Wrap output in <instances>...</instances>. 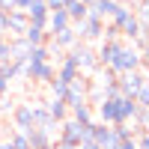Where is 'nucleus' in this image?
Instances as JSON below:
<instances>
[{
  "mask_svg": "<svg viewBox=\"0 0 149 149\" xmlns=\"http://www.w3.org/2000/svg\"><path fill=\"white\" fill-rule=\"evenodd\" d=\"M143 66H146V57H140L128 42H119L113 60H110V66H104V69H110V72L119 78V74H125V72H137V69H143Z\"/></svg>",
  "mask_w": 149,
  "mask_h": 149,
  "instance_id": "1",
  "label": "nucleus"
},
{
  "mask_svg": "<svg viewBox=\"0 0 149 149\" xmlns=\"http://www.w3.org/2000/svg\"><path fill=\"white\" fill-rule=\"evenodd\" d=\"M72 60H74V66H78V72L84 74V78H90V74H95L98 69V60H95V48L93 45H86V42H78L72 48V51H66Z\"/></svg>",
  "mask_w": 149,
  "mask_h": 149,
  "instance_id": "2",
  "label": "nucleus"
},
{
  "mask_svg": "<svg viewBox=\"0 0 149 149\" xmlns=\"http://www.w3.org/2000/svg\"><path fill=\"white\" fill-rule=\"evenodd\" d=\"M72 27H74V33H78V39L86 42V45L102 42V36H104V21L95 18V15H86L84 21H72Z\"/></svg>",
  "mask_w": 149,
  "mask_h": 149,
  "instance_id": "3",
  "label": "nucleus"
},
{
  "mask_svg": "<svg viewBox=\"0 0 149 149\" xmlns=\"http://www.w3.org/2000/svg\"><path fill=\"white\" fill-rule=\"evenodd\" d=\"M116 86H119V95L134 98L140 86H146V72L137 69V72H125V74H119V78H116Z\"/></svg>",
  "mask_w": 149,
  "mask_h": 149,
  "instance_id": "4",
  "label": "nucleus"
},
{
  "mask_svg": "<svg viewBox=\"0 0 149 149\" xmlns=\"http://www.w3.org/2000/svg\"><path fill=\"white\" fill-rule=\"evenodd\" d=\"M86 86H90V81L84 78V74H78L74 81H69V86H66V107H74V104H84L86 102Z\"/></svg>",
  "mask_w": 149,
  "mask_h": 149,
  "instance_id": "5",
  "label": "nucleus"
},
{
  "mask_svg": "<svg viewBox=\"0 0 149 149\" xmlns=\"http://www.w3.org/2000/svg\"><path fill=\"white\" fill-rule=\"evenodd\" d=\"M12 128L15 131H30L33 128V102L15 104V110H12Z\"/></svg>",
  "mask_w": 149,
  "mask_h": 149,
  "instance_id": "6",
  "label": "nucleus"
},
{
  "mask_svg": "<svg viewBox=\"0 0 149 149\" xmlns=\"http://www.w3.org/2000/svg\"><path fill=\"white\" fill-rule=\"evenodd\" d=\"M27 24H30V18L24 15V12H18V9L6 12V39H15V36H24Z\"/></svg>",
  "mask_w": 149,
  "mask_h": 149,
  "instance_id": "7",
  "label": "nucleus"
},
{
  "mask_svg": "<svg viewBox=\"0 0 149 149\" xmlns=\"http://www.w3.org/2000/svg\"><path fill=\"white\" fill-rule=\"evenodd\" d=\"M78 66H74V60L69 57V54H63V57H60L57 60V63H54V78L57 81H63V84H69V81H74V78H78Z\"/></svg>",
  "mask_w": 149,
  "mask_h": 149,
  "instance_id": "8",
  "label": "nucleus"
},
{
  "mask_svg": "<svg viewBox=\"0 0 149 149\" xmlns=\"http://www.w3.org/2000/svg\"><path fill=\"white\" fill-rule=\"evenodd\" d=\"M24 78L33 81V84L54 81V63H27V74H24Z\"/></svg>",
  "mask_w": 149,
  "mask_h": 149,
  "instance_id": "9",
  "label": "nucleus"
},
{
  "mask_svg": "<svg viewBox=\"0 0 149 149\" xmlns=\"http://www.w3.org/2000/svg\"><path fill=\"white\" fill-rule=\"evenodd\" d=\"M27 134V143H30V149H45V146H54V140H57V134L54 131H48V128H30V131H24Z\"/></svg>",
  "mask_w": 149,
  "mask_h": 149,
  "instance_id": "10",
  "label": "nucleus"
},
{
  "mask_svg": "<svg viewBox=\"0 0 149 149\" xmlns=\"http://www.w3.org/2000/svg\"><path fill=\"white\" fill-rule=\"evenodd\" d=\"M78 42H81V39H78V33H74V27H72V24H69L66 30H60L57 36H51V45L57 48V51H63V54H66V51H72V48L78 45Z\"/></svg>",
  "mask_w": 149,
  "mask_h": 149,
  "instance_id": "11",
  "label": "nucleus"
},
{
  "mask_svg": "<svg viewBox=\"0 0 149 149\" xmlns=\"http://www.w3.org/2000/svg\"><path fill=\"white\" fill-rule=\"evenodd\" d=\"M24 42H27L30 48H36V45H45L48 42V33H45V24H36V21H30L27 24V30H24V36H21Z\"/></svg>",
  "mask_w": 149,
  "mask_h": 149,
  "instance_id": "12",
  "label": "nucleus"
},
{
  "mask_svg": "<svg viewBox=\"0 0 149 149\" xmlns=\"http://www.w3.org/2000/svg\"><path fill=\"white\" fill-rule=\"evenodd\" d=\"M69 116L74 119V122H81V125H93L95 122V110H93V104H74V107H69Z\"/></svg>",
  "mask_w": 149,
  "mask_h": 149,
  "instance_id": "13",
  "label": "nucleus"
},
{
  "mask_svg": "<svg viewBox=\"0 0 149 149\" xmlns=\"http://www.w3.org/2000/svg\"><path fill=\"white\" fill-rule=\"evenodd\" d=\"M27 54H30V45L15 36V39H9V60L12 63H27Z\"/></svg>",
  "mask_w": 149,
  "mask_h": 149,
  "instance_id": "14",
  "label": "nucleus"
},
{
  "mask_svg": "<svg viewBox=\"0 0 149 149\" xmlns=\"http://www.w3.org/2000/svg\"><path fill=\"white\" fill-rule=\"evenodd\" d=\"M116 6H119V3H113V0H90V15L107 21L110 15H113V9H116Z\"/></svg>",
  "mask_w": 149,
  "mask_h": 149,
  "instance_id": "15",
  "label": "nucleus"
},
{
  "mask_svg": "<svg viewBox=\"0 0 149 149\" xmlns=\"http://www.w3.org/2000/svg\"><path fill=\"white\" fill-rule=\"evenodd\" d=\"M24 74H27V63H0V78H6L9 84L15 81V78H24Z\"/></svg>",
  "mask_w": 149,
  "mask_h": 149,
  "instance_id": "16",
  "label": "nucleus"
},
{
  "mask_svg": "<svg viewBox=\"0 0 149 149\" xmlns=\"http://www.w3.org/2000/svg\"><path fill=\"white\" fill-rule=\"evenodd\" d=\"M45 107H48V113H51V119L57 122V125L69 116V107H66V102H63V98H48V102H45Z\"/></svg>",
  "mask_w": 149,
  "mask_h": 149,
  "instance_id": "17",
  "label": "nucleus"
},
{
  "mask_svg": "<svg viewBox=\"0 0 149 149\" xmlns=\"http://www.w3.org/2000/svg\"><path fill=\"white\" fill-rule=\"evenodd\" d=\"M63 9H66V15H69V21H84L86 15H90V6H86L84 0H69V3H66Z\"/></svg>",
  "mask_w": 149,
  "mask_h": 149,
  "instance_id": "18",
  "label": "nucleus"
},
{
  "mask_svg": "<svg viewBox=\"0 0 149 149\" xmlns=\"http://www.w3.org/2000/svg\"><path fill=\"white\" fill-rule=\"evenodd\" d=\"M30 21H36V24H45V18H48V6H45V0H33L30 3V9L24 12Z\"/></svg>",
  "mask_w": 149,
  "mask_h": 149,
  "instance_id": "19",
  "label": "nucleus"
},
{
  "mask_svg": "<svg viewBox=\"0 0 149 149\" xmlns=\"http://www.w3.org/2000/svg\"><path fill=\"white\" fill-rule=\"evenodd\" d=\"M27 63H54V60H51V48H48V45H36V48H30Z\"/></svg>",
  "mask_w": 149,
  "mask_h": 149,
  "instance_id": "20",
  "label": "nucleus"
},
{
  "mask_svg": "<svg viewBox=\"0 0 149 149\" xmlns=\"http://www.w3.org/2000/svg\"><path fill=\"white\" fill-rule=\"evenodd\" d=\"M6 140H9V146H12V149H30V143H27V134H24V131H15V128H12Z\"/></svg>",
  "mask_w": 149,
  "mask_h": 149,
  "instance_id": "21",
  "label": "nucleus"
},
{
  "mask_svg": "<svg viewBox=\"0 0 149 149\" xmlns=\"http://www.w3.org/2000/svg\"><path fill=\"white\" fill-rule=\"evenodd\" d=\"M45 86H48V93H51V98H66V86L69 84H63V81L54 78V81H48Z\"/></svg>",
  "mask_w": 149,
  "mask_h": 149,
  "instance_id": "22",
  "label": "nucleus"
},
{
  "mask_svg": "<svg viewBox=\"0 0 149 149\" xmlns=\"http://www.w3.org/2000/svg\"><path fill=\"white\" fill-rule=\"evenodd\" d=\"M12 110H15V104H12V98L0 95V116H12Z\"/></svg>",
  "mask_w": 149,
  "mask_h": 149,
  "instance_id": "23",
  "label": "nucleus"
},
{
  "mask_svg": "<svg viewBox=\"0 0 149 149\" xmlns=\"http://www.w3.org/2000/svg\"><path fill=\"white\" fill-rule=\"evenodd\" d=\"M0 63H9V39H0Z\"/></svg>",
  "mask_w": 149,
  "mask_h": 149,
  "instance_id": "24",
  "label": "nucleus"
},
{
  "mask_svg": "<svg viewBox=\"0 0 149 149\" xmlns=\"http://www.w3.org/2000/svg\"><path fill=\"white\" fill-rule=\"evenodd\" d=\"M0 39H6V12L0 9Z\"/></svg>",
  "mask_w": 149,
  "mask_h": 149,
  "instance_id": "25",
  "label": "nucleus"
},
{
  "mask_svg": "<svg viewBox=\"0 0 149 149\" xmlns=\"http://www.w3.org/2000/svg\"><path fill=\"white\" fill-rule=\"evenodd\" d=\"M30 3H33V0H15V9H18V12H27Z\"/></svg>",
  "mask_w": 149,
  "mask_h": 149,
  "instance_id": "26",
  "label": "nucleus"
},
{
  "mask_svg": "<svg viewBox=\"0 0 149 149\" xmlns=\"http://www.w3.org/2000/svg\"><path fill=\"white\" fill-rule=\"evenodd\" d=\"M0 9H3V12H12V9H15V0H0Z\"/></svg>",
  "mask_w": 149,
  "mask_h": 149,
  "instance_id": "27",
  "label": "nucleus"
},
{
  "mask_svg": "<svg viewBox=\"0 0 149 149\" xmlns=\"http://www.w3.org/2000/svg\"><path fill=\"white\" fill-rule=\"evenodd\" d=\"M78 149H102V146H98V143H95V140H84V143H81V146H78Z\"/></svg>",
  "mask_w": 149,
  "mask_h": 149,
  "instance_id": "28",
  "label": "nucleus"
},
{
  "mask_svg": "<svg viewBox=\"0 0 149 149\" xmlns=\"http://www.w3.org/2000/svg\"><path fill=\"white\" fill-rule=\"evenodd\" d=\"M6 93H9V81L0 78V95H6Z\"/></svg>",
  "mask_w": 149,
  "mask_h": 149,
  "instance_id": "29",
  "label": "nucleus"
},
{
  "mask_svg": "<svg viewBox=\"0 0 149 149\" xmlns=\"http://www.w3.org/2000/svg\"><path fill=\"white\" fill-rule=\"evenodd\" d=\"M113 3H119V6H134L137 0H113Z\"/></svg>",
  "mask_w": 149,
  "mask_h": 149,
  "instance_id": "30",
  "label": "nucleus"
},
{
  "mask_svg": "<svg viewBox=\"0 0 149 149\" xmlns=\"http://www.w3.org/2000/svg\"><path fill=\"white\" fill-rule=\"evenodd\" d=\"M0 149H12V146H9V140H6V137H3V140H0Z\"/></svg>",
  "mask_w": 149,
  "mask_h": 149,
  "instance_id": "31",
  "label": "nucleus"
},
{
  "mask_svg": "<svg viewBox=\"0 0 149 149\" xmlns=\"http://www.w3.org/2000/svg\"><path fill=\"white\" fill-rule=\"evenodd\" d=\"M0 140H3V125H0Z\"/></svg>",
  "mask_w": 149,
  "mask_h": 149,
  "instance_id": "32",
  "label": "nucleus"
},
{
  "mask_svg": "<svg viewBox=\"0 0 149 149\" xmlns=\"http://www.w3.org/2000/svg\"><path fill=\"white\" fill-rule=\"evenodd\" d=\"M66 3H69V0H63V6H66Z\"/></svg>",
  "mask_w": 149,
  "mask_h": 149,
  "instance_id": "33",
  "label": "nucleus"
},
{
  "mask_svg": "<svg viewBox=\"0 0 149 149\" xmlns=\"http://www.w3.org/2000/svg\"><path fill=\"white\" fill-rule=\"evenodd\" d=\"M45 149H54V146H45Z\"/></svg>",
  "mask_w": 149,
  "mask_h": 149,
  "instance_id": "34",
  "label": "nucleus"
}]
</instances>
